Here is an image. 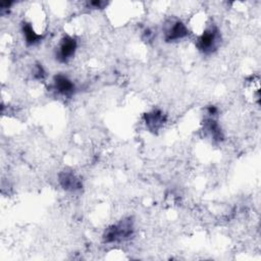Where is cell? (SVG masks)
Listing matches in <instances>:
<instances>
[{"label":"cell","mask_w":261,"mask_h":261,"mask_svg":"<svg viewBox=\"0 0 261 261\" xmlns=\"http://www.w3.org/2000/svg\"><path fill=\"white\" fill-rule=\"evenodd\" d=\"M164 34L166 41H177L187 36L188 30L181 21L175 20L171 21V23L166 25Z\"/></svg>","instance_id":"obj_4"},{"label":"cell","mask_w":261,"mask_h":261,"mask_svg":"<svg viewBox=\"0 0 261 261\" xmlns=\"http://www.w3.org/2000/svg\"><path fill=\"white\" fill-rule=\"evenodd\" d=\"M133 226L129 221L124 220L115 225L109 227L104 234L105 242H117L124 239H127L132 234Z\"/></svg>","instance_id":"obj_2"},{"label":"cell","mask_w":261,"mask_h":261,"mask_svg":"<svg viewBox=\"0 0 261 261\" xmlns=\"http://www.w3.org/2000/svg\"><path fill=\"white\" fill-rule=\"evenodd\" d=\"M76 49V41L71 37H64L59 44L57 57L60 61L66 62L68 59H70L75 52Z\"/></svg>","instance_id":"obj_3"},{"label":"cell","mask_w":261,"mask_h":261,"mask_svg":"<svg viewBox=\"0 0 261 261\" xmlns=\"http://www.w3.org/2000/svg\"><path fill=\"white\" fill-rule=\"evenodd\" d=\"M220 42V36L216 28H208L203 31V33L199 36L197 40L198 48L205 52H212L217 48Z\"/></svg>","instance_id":"obj_1"},{"label":"cell","mask_w":261,"mask_h":261,"mask_svg":"<svg viewBox=\"0 0 261 261\" xmlns=\"http://www.w3.org/2000/svg\"><path fill=\"white\" fill-rule=\"evenodd\" d=\"M164 121L163 115L159 111H153L146 114V123L151 129H157Z\"/></svg>","instance_id":"obj_6"},{"label":"cell","mask_w":261,"mask_h":261,"mask_svg":"<svg viewBox=\"0 0 261 261\" xmlns=\"http://www.w3.org/2000/svg\"><path fill=\"white\" fill-rule=\"evenodd\" d=\"M60 181L63 188L67 190H75L80 188V181L72 173H64L60 176Z\"/></svg>","instance_id":"obj_8"},{"label":"cell","mask_w":261,"mask_h":261,"mask_svg":"<svg viewBox=\"0 0 261 261\" xmlns=\"http://www.w3.org/2000/svg\"><path fill=\"white\" fill-rule=\"evenodd\" d=\"M54 88L59 94L63 96H68L72 94L74 90V85L66 76L62 74H58L54 77Z\"/></svg>","instance_id":"obj_5"},{"label":"cell","mask_w":261,"mask_h":261,"mask_svg":"<svg viewBox=\"0 0 261 261\" xmlns=\"http://www.w3.org/2000/svg\"><path fill=\"white\" fill-rule=\"evenodd\" d=\"M23 35H24V38H25V41L28 44L30 45H34L36 43H38L39 41H41L42 39V36L39 35L38 33H36L32 27V24H29V23H25L23 25Z\"/></svg>","instance_id":"obj_7"}]
</instances>
